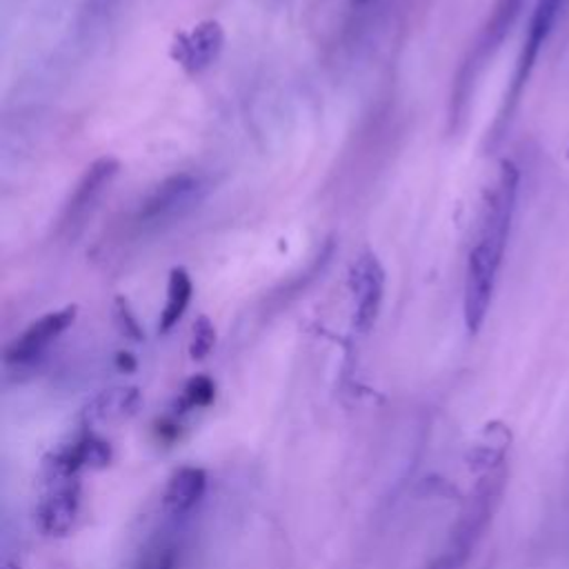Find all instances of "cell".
<instances>
[{"instance_id":"1","label":"cell","mask_w":569,"mask_h":569,"mask_svg":"<svg viewBox=\"0 0 569 569\" xmlns=\"http://www.w3.org/2000/svg\"><path fill=\"white\" fill-rule=\"evenodd\" d=\"M520 171L516 162L502 158L493 182L487 187L476 236L467 256L465 287H462V318L467 331L473 336L482 329L489 313L498 271L505 258V249L511 233V222L516 213Z\"/></svg>"},{"instance_id":"2","label":"cell","mask_w":569,"mask_h":569,"mask_svg":"<svg viewBox=\"0 0 569 569\" xmlns=\"http://www.w3.org/2000/svg\"><path fill=\"white\" fill-rule=\"evenodd\" d=\"M562 4H565V0H536V7H533V11L529 16V22H527V31H525V38H522V47H520V53H518V60H516L513 76L509 80L502 107H500L496 124H493V136H500L502 129L507 127L509 118L513 116V111L518 107V100L522 96V89H525L533 67H536L538 53H540L545 40L549 38V33H551L558 16H560Z\"/></svg>"},{"instance_id":"3","label":"cell","mask_w":569,"mask_h":569,"mask_svg":"<svg viewBox=\"0 0 569 569\" xmlns=\"http://www.w3.org/2000/svg\"><path fill=\"white\" fill-rule=\"evenodd\" d=\"M520 4L522 0H496L493 9H491V16L485 24V29L480 31L469 58L460 64V71L456 76V82H453V93H451V120L460 118L462 116V109H465V102L469 100V93H471V84L480 71V67L491 58V53L500 47L502 38L507 36L513 18L518 16L520 11Z\"/></svg>"},{"instance_id":"4","label":"cell","mask_w":569,"mask_h":569,"mask_svg":"<svg viewBox=\"0 0 569 569\" xmlns=\"http://www.w3.org/2000/svg\"><path fill=\"white\" fill-rule=\"evenodd\" d=\"M118 171H120V160L113 156H100L84 169V173L71 189L58 216V224H56L58 238L73 240L82 231L96 202L100 200L104 189L111 184V180L118 176Z\"/></svg>"},{"instance_id":"5","label":"cell","mask_w":569,"mask_h":569,"mask_svg":"<svg viewBox=\"0 0 569 569\" xmlns=\"http://www.w3.org/2000/svg\"><path fill=\"white\" fill-rule=\"evenodd\" d=\"M500 487H502V473L498 471H489L473 489V493L469 496V502L465 507V511L460 513L451 538H449V547L447 553L453 556L460 565L467 562L471 549L476 547L478 538L482 536L485 527L491 520V513L496 509L498 496H500Z\"/></svg>"},{"instance_id":"6","label":"cell","mask_w":569,"mask_h":569,"mask_svg":"<svg viewBox=\"0 0 569 569\" xmlns=\"http://www.w3.org/2000/svg\"><path fill=\"white\" fill-rule=\"evenodd\" d=\"M111 460L109 442L98 436L91 425H84L76 436L67 442H60L44 458V478H71L82 469H100Z\"/></svg>"},{"instance_id":"7","label":"cell","mask_w":569,"mask_h":569,"mask_svg":"<svg viewBox=\"0 0 569 569\" xmlns=\"http://www.w3.org/2000/svg\"><path fill=\"white\" fill-rule=\"evenodd\" d=\"M78 307L67 305L36 318L4 349V362L13 367L33 365L76 322Z\"/></svg>"},{"instance_id":"8","label":"cell","mask_w":569,"mask_h":569,"mask_svg":"<svg viewBox=\"0 0 569 569\" xmlns=\"http://www.w3.org/2000/svg\"><path fill=\"white\" fill-rule=\"evenodd\" d=\"M349 291L353 298V327L367 333L376 325L385 298V269L373 251H362L351 262Z\"/></svg>"},{"instance_id":"9","label":"cell","mask_w":569,"mask_h":569,"mask_svg":"<svg viewBox=\"0 0 569 569\" xmlns=\"http://www.w3.org/2000/svg\"><path fill=\"white\" fill-rule=\"evenodd\" d=\"M222 47V24L213 18H207L193 24L189 31H178L169 44V56L187 76H198L220 58Z\"/></svg>"},{"instance_id":"10","label":"cell","mask_w":569,"mask_h":569,"mask_svg":"<svg viewBox=\"0 0 569 569\" xmlns=\"http://www.w3.org/2000/svg\"><path fill=\"white\" fill-rule=\"evenodd\" d=\"M44 480L47 489L36 507L38 529L44 536H67L80 511V480L78 476Z\"/></svg>"},{"instance_id":"11","label":"cell","mask_w":569,"mask_h":569,"mask_svg":"<svg viewBox=\"0 0 569 569\" xmlns=\"http://www.w3.org/2000/svg\"><path fill=\"white\" fill-rule=\"evenodd\" d=\"M200 191V178L191 171H178L164 180H160L138 204L136 222L158 224V220H167L176 216L182 207H187L196 193Z\"/></svg>"},{"instance_id":"12","label":"cell","mask_w":569,"mask_h":569,"mask_svg":"<svg viewBox=\"0 0 569 569\" xmlns=\"http://www.w3.org/2000/svg\"><path fill=\"white\" fill-rule=\"evenodd\" d=\"M142 396L138 387H109L93 396L84 407L87 425H120L138 413Z\"/></svg>"},{"instance_id":"13","label":"cell","mask_w":569,"mask_h":569,"mask_svg":"<svg viewBox=\"0 0 569 569\" xmlns=\"http://www.w3.org/2000/svg\"><path fill=\"white\" fill-rule=\"evenodd\" d=\"M207 491V473L200 467L193 465H184L178 467L162 493V502L167 513L171 516H184L189 513L204 496Z\"/></svg>"},{"instance_id":"14","label":"cell","mask_w":569,"mask_h":569,"mask_svg":"<svg viewBox=\"0 0 569 569\" xmlns=\"http://www.w3.org/2000/svg\"><path fill=\"white\" fill-rule=\"evenodd\" d=\"M191 293H193V282H191L189 271L184 267H173L169 271L167 300H164V307H162L160 320H158V331L160 333H167L178 325V320L182 318V313L189 307Z\"/></svg>"},{"instance_id":"15","label":"cell","mask_w":569,"mask_h":569,"mask_svg":"<svg viewBox=\"0 0 569 569\" xmlns=\"http://www.w3.org/2000/svg\"><path fill=\"white\" fill-rule=\"evenodd\" d=\"M180 547L169 536H156L140 551L133 569H178Z\"/></svg>"},{"instance_id":"16","label":"cell","mask_w":569,"mask_h":569,"mask_svg":"<svg viewBox=\"0 0 569 569\" xmlns=\"http://www.w3.org/2000/svg\"><path fill=\"white\" fill-rule=\"evenodd\" d=\"M216 398V385L209 376L198 373L187 380L180 398H178V411H191V409H204Z\"/></svg>"},{"instance_id":"17","label":"cell","mask_w":569,"mask_h":569,"mask_svg":"<svg viewBox=\"0 0 569 569\" xmlns=\"http://www.w3.org/2000/svg\"><path fill=\"white\" fill-rule=\"evenodd\" d=\"M213 347H216V327L209 316L200 313L191 325L189 356H191V360H204Z\"/></svg>"},{"instance_id":"18","label":"cell","mask_w":569,"mask_h":569,"mask_svg":"<svg viewBox=\"0 0 569 569\" xmlns=\"http://www.w3.org/2000/svg\"><path fill=\"white\" fill-rule=\"evenodd\" d=\"M116 318H118V325H120L122 333H127L133 340H142V329H140L127 298H122V296L116 298Z\"/></svg>"},{"instance_id":"19","label":"cell","mask_w":569,"mask_h":569,"mask_svg":"<svg viewBox=\"0 0 569 569\" xmlns=\"http://www.w3.org/2000/svg\"><path fill=\"white\" fill-rule=\"evenodd\" d=\"M156 436H158L160 442L171 445V442L180 436V425H178V420H173V418H162V420H158V425H156Z\"/></svg>"},{"instance_id":"20","label":"cell","mask_w":569,"mask_h":569,"mask_svg":"<svg viewBox=\"0 0 569 569\" xmlns=\"http://www.w3.org/2000/svg\"><path fill=\"white\" fill-rule=\"evenodd\" d=\"M462 565L453 558V556H449L447 551L445 553H440L438 558H433L425 569H460Z\"/></svg>"},{"instance_id":"21","label":"cell","mask_w":569,"mask_h":569,"mask_svg":"<svg viewBox=\"0 0 569 569\" xmlns=\"http://www.w3.org/2000/svg\"><path fill=\"white\" fill-rule=\"evenodd\" d=\"M116 362H118V369L120 371H133L136 369V358L129 353V351H120L118 356H116Z\"/></svg>"},{"instance_id":"22","label":"cell","mask_w":569,"mask_h":569,"mask_svg":"<svg viewBox=\"0 0 569 569\" xmlns=\"http://www.w3.org/2000/svg\"><path fill=\"white\" fill-rule=\"evenodd\" d=\"M369 0H353V4H367Z\"/></svg>"},{"instance_id":"23","label":"cell","mask_w":569,"mask_h":569,"mask_svg":"<svg viewBox=\"0 0 569 569\" xmlns=\"http://www.w3.org/2000/svg\"><path fill=\"white\" fill-rule=\"evenodd\" d=\"M565 156H567V158H569V147H567V153H565Z\"/></svg>"}]
</instances>
